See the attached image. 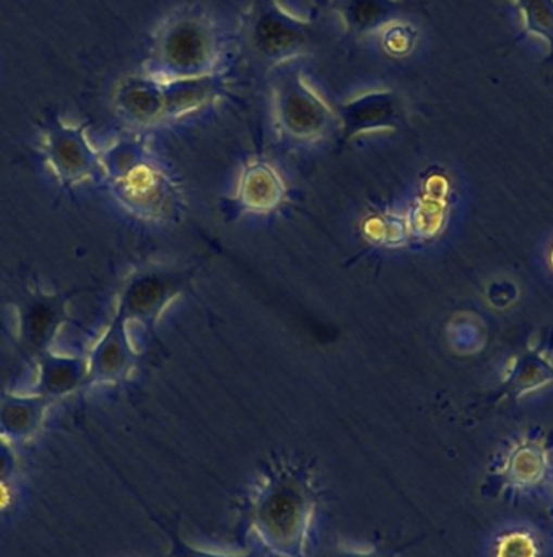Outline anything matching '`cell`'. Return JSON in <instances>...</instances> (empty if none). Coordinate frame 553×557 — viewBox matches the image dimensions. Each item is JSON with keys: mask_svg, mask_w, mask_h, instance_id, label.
<instances>
[{"mask_svg": "<svg viewBox=\"0 0 553 557\" xmlns=\"http://www.w3.org/2000/svg\"><path fill=\"white\" fill-rule=\"evenodd\" d=\"M221 55V35L202 13L172 16L153 39L152 61L162 78L215 74Z\"/></svg>", "mask_w": 553, "mask_h": 557, "instance_id": "obj_1", "label": "cell"}, {"mask_svg": "<svg viewBox=\"0 0 553 557\" xmlns=\"http://www.w3.org/2000/svg\"><path fill=\"white\" fill-rule=\"evenodd\" d=\"M101 170L120 201L136 214L155 218L173 205L172 183L137 140H120L110 147L101 156Z\"/></svg>", "mask_w": 553, "mask_h": 557, "instance_id": "obj_2", "label": "cell"}, {"mask_svg": "<svg viewBox=\"0 0 553 557\" xmlns=\"http://www.w3.org/2000/svg\"><path fill=\"white\" fill-rule=\"evenodd\" d=\"M313 513V497L301 481L278 476L264 486L254 504V525L277 555H300Z\"/></svg>", "mask_w": 553, "mask_h": 557, "instance_id": "obj_3", "label": "cell"}, {"mask_svg": "<svg viewBox=\"0 0 553 557\" xmlns=\"http://www.w3.org/2000/svg\"><path fill=\"white\" fill-rule=\"evenodd\" d=\"M314 41L310 22L287 12L278 0H257L250 22V42L263 61L285 64L307 51Z\"/></svg>", "mask_w": 553, "mask_h": 557, "instance_id": "obj_4", "label": "cell"}, {"mask_svg": "<svg viewBox=\"0 0 553 557\" xmlns=\"http://www.w3.org/2000/svg\"><path fill=\"white\" fill-rule=\"evenodd\" d=\"M276 114L280 129L303 143L324 136L337 120L298 71L281 72L277 78Z\"/></svg>", "mask_w": 553, "mask_h": 557, "instance_id": "obj_5", "label": "cell"}, {"mask_svg": "<svg viewBox=\"0 0 553 557\" xmlns=\"http://www.w3.org/2000/svg\"><path fill=\"white\" fill-rule=\"evenodd\" d=\"M45 157L64 186L77 185L101 170V153L91 146L81 126L51 120L46 126Z\"/></svg>", "mask_w": 553, "mask_h": 557, "instance_id": "obj_6", "label": "cell"}, {"mask_svg": "<svg viewBox=\"0 0 553 557\" xmlns=\"http://www.w3.org/2000/svg\"><path fill=\"white\" fill-rule=\"evenodd\" d=\"M185 276L166 270H147L134 274L124 285L117 301V313L127 323L152 327L169 301L181 294Z\"/></svg>", "mask_w": 553, "mask_h": 557, "instance_id": "obj_7", "label": "cell"}, {"mask_svg": "<svg viewBox=\"0 0 553 557\" xmlns=\"http://www.w3.org/2000/svg\"><path fill=\"white\" fill-rule=\"evenodd\" d=\"M67 318V305L58 294L32 295L20 307L18 336L23 349L33 357L51 350L61 327Z\"/></svg>", "mask_w": 553, "mask_h": 557, "instance_id": "obj_8", "label": "cell"}, {"mask_svg": "<svg viewBox=\"0 0 553 557\" xmlns=\"http://www.w3.org/2000/svg\"><path fill=\"white\" fill-rule=\"evenodd\" d=\"M88 360V385L120 383L129 375L136 362V350L129 337V323L114 313L103 336L91 347Z\"/></svg>", "mask_w": 553, "mask_h": 557, "instance_id": "obj_9", "label": "cell"}, {"mask_svg": "<svg viewBox=\"0 0 553 557\" xmlns=\"http://www.w3.org/2000/svg\"><path fill=\"white\" fill-rule=\"evenodd\" d=\"M402 117V100L394 90H375L360 95L339 108L337 120L343 139L392 129Z\"/></svg>", "mask_w": 553, "mask_h": 557, "instance_id": "obj_10", "label": "cell"}, {"mask_svg": "<svg viewBox=\"0 0 553 557\" xmlns=\"http://www.w3.org/2000/svg\"><path fill=\"white\" fill-rule=\"evenodd\" d=\"M480 557H553V542L544 527L515 517L489 530Z\"/></svg>", "mask_w": 553, "mask_h": 557, "instance_id": "obj_11", "label": "cell"}, {"mask_svg": "<svg viewBox=\"0 0 553 557\" xmlns=\"http://www.w3.org/2000/svg\"><path fill=\"white\" fill-rule=\"evenodd\" d=\"M114 107L124 120L139 126L166 120L165 81L155 75L127 78L114 94Z\"/></svg>", "mask_w": 553, "mask_h": 557, "instance_id": "obj_12", "label": "cell"}, {"mask_svg": "<svg viewBox=\"0 0 553 557\" xmlns=\"http://www.w3.org/2000/svg\"><path fill=\"white\" fill-rule=\"evenodd\" d=\"M36 367L38 376L33 393L51 401L88 386L87 357L59 356L48 350L36 357Z\"/></svg>", "mask_w": 553, "mask_h": 557, "instance_id": "obj_13", "label": "cell"}, {"mask_svg": "<svg viewBox=\"0 0 553 557\" xmlns=\"http://www.w3.org/2000/svg\"><path fill=\"white\" fill-rule=\"evenodd\" d=\"M51 403L36 393L0 396V438L12 445L32 441L42 428Z\"/></svg>", "mask_w": 553, "mask_h": 557, "instance_id": "obj_14", "label": "cell"}, {"mask_svg": "<svg viewBox=\"0 0 553 557\" xmlns=\"http://www.w3.org/2000/svg\"><path fill=\"white\" fill-rule=\"evenodd\" d=\"M165 81V113L169 117L185 116L214 100L224 90V78L215 74L199 77L163 78Z\"/></svg>", "mask_w": 553, "mask_h": 557, "instance_id": "obj_15", "label": "cell"}, {"mask_svg": "<svg viewBox=\"0 0 553 557\" xmlns=\"http://www.w3.org/2000/svg\"><path fill=\"white\" fill-rule=\"evenodd\" d=\"M409 7L404 0H342L340 16L350 32L372 35L401 22Z\"/></svg>", "mask_w": 553, "mask_h": 557, "instance_id": "obj_16", "label": "cell"}, {"mask_svg": "<svg viewBox=\"0 0 553 557\" xmlns=\"http://www.w3.org/2000/svg\"><path fill=\"white\" fill-rule=\"evenodd\" d=\"M284 198L280 178L266 163H254L243 175L240 201L251 211L266 212L277 208Z\"/></svg>", "mask_w": 553, "mask_h": 557, "instance_id": "obj_17", "label": "cell"}, {"mask_svg": "<svg viewBox=\"0 0 553 557\" xmlns=\"http://www.w3.org/2000/svg\"><path fill=\"white\" fill-rule=\"evenodd\" d=\"M526 33L548 45L553 65V0H516Z\"/></svg>", "mask_w": 553, "mask_h": 557, "instance_id": "obj_18", "label": "cell"}, {"mask_svg": "<svg viewBox=\"0 0 553 557\" xmlns=\"http://www.w3.org/2000/svg\"><path fill=\"white\" fill-rule=\"evenodd\" d=\"M169 557H257L254 555H221V553L205 552V549L194 548V546L179 539L178 535H172V553Z\"/></svg>", "mask_w": 553, "mask_h": 557, "instance_id": "obj_19", "label": "cell"}, {"mask_svg": "<svg viewBox=\"0 0 553 557\" xmlns=\"http://www.w3.org/2000/svg\"><path fill=\"white\" fill-rule=\"evenodd\" d=\"M16 457L12 444L0 438V483H10L15 476Z\"/></svg>", "mask_w": 553, "mask_h": 557, "instance_id": "obj_20", "label": "cell"}, {"mask_svg": "<svg viewBox=\"0 0 553 557\" xmlns=\"http://www.w3.org/2000/svg\"><path fill=\"white\" fill-rule=\"evenodd\" d=\"M330 557H368V556L356 555V553L342 552V553H336V555H332Z\"/></svg>", "mask_w": 553, "mask_h": 557, "instance_id": "obj_21", "label": "cell"}]
</instances>
